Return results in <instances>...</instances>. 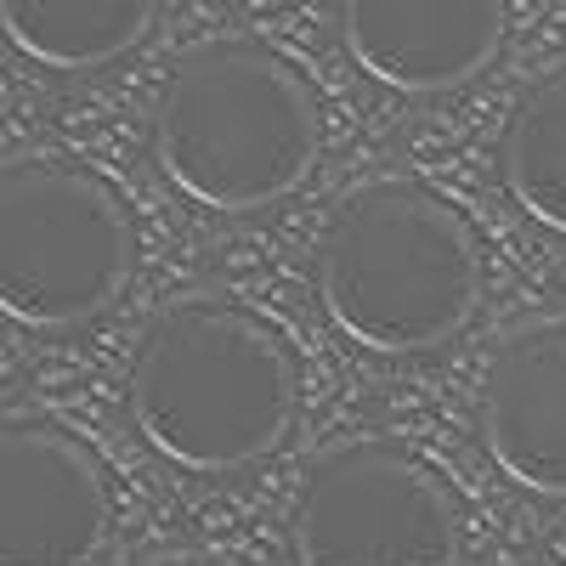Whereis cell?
<instances>
[{
    "label": "cell",
    "instance_id": "cell-9",
    "mask_svg": "<svg viewBox=\"0 0 566 566\" xmlns=\"http://www.w3.org/2000/svg\"><path fill=\"white\" fill-rule=\"evenodd\" d=\"M159 0H0V29L18 57L85 74L148 40Z\"/></svg>",
    "mask_w": 566,
    "mask_h": 566
},
{
    "label": "cell",
    "instance_id": "cell-3",
    "mask_svg": "<svg viewBox=\"0 0 566 566\" xmlns=\"http://www.w3.org/2000/svg\"><path fill=\"white\" fill-rule=\"evenodd\" d=\"M317 97L261 40H210L165 74L148 148L187 205L221 216L290 199L317 159Z\"/></svg>",
    "mask_w": 566,
    "mask_h": 566
},
{
    "label": "cell",
    "instance_id": "cell-1",
    "mask_svg": "<svg viewBox=\"0 0 566 566\" xmlns=\"http://www.w3.org/2000/svg\"><path fill=\"white\" fill-rule=\"evenodd\" d=\"M301 413V363L277 328L239 301L165 306L130 357V419L159 459L227 476L266 459Z\"/></svg>",
    "mask_w": 566,
    "mask_h": 566
},
{
    "label": "cell",
    "instance_id": "cell-11",
    "mask_svg": "<svg viewBox=\"0 0 566 566\" xmlns=\"http://www.w3.org/2000/svg\"><path fill=\"white\" fill-rule=\"evenodd\" d=\"M148 566H266L261 555H244V549H170Z\"/></svg>",
    "mask_w": 566,
    "mask_h": 566
},
{
    "label": "cell",
    "instance_id": "cell-4",
    "mask_svg": "<svg viewBox=\"0 0 566 566\" xmlns=\"http://www.w3.org/2000/svg\"><path fill=\"white\" fill-rule=\"evenodd\" d=\"M136 232L119 193L63 154L0 165V312L34 335L103 317L130 283Z\"/></svg>",
    "mask_w": 566,
    "mask_h": 566
},
{
    "label": "cell",
    "instance_id": "cell-8",
    "mask_svg": "<svg viewBox=\"0 0 566 566\" xmlns=\"http://www.w3.org/2000/svg\"><path fill=\"white\" fill-rule=\"evenodd\" d=\"M504 18L510 0H340V45L374 85L437 97L499 57Z\"/></svg>",
    "mask_w": 566,
    "mask_h": 566
},
{
    "label": "cell",
    "instance_id": "cell-10",
    "mask_svg": "<svg viewBox=\"0 0 566 566\" xmlns=\"http://www.w3.org/2000/svg\"><path fill=\"white\" fill-rule=\"evenodd\" d=\"M499 176L515 210L566 239V63L515 97L499 136Z\"/></svg>",
    "mask_w": 566,
    "mask_h": 566
},
{
    "label": "cell",
    "instance_id": "cell-5",
    "mask_svg": "<svg viewBox=\"0 0 566 566\" xmlns=\"http://www.w3.org/2000/svg\"><path fill=\"white\" fill-rule=\"evenodd\" d=\"M290 538L301 566H459V504L413 448L357 437L312 459Z\"/></svg>",
    "mask_w": 566,
    "mask_h": 566
},
{
    "label": "cell",
    "instance_id": "cell-2",
    "mask_svg": "<svg viewBox=\"0 0 566 566\" xmlns=\"http://www.w3.org/2000/svg\"><path fill=\"white\" fill-rule=\"evenodd\" d=\"M482 239L437 187L380 176L328 210L317 232V301L363 352H431L482 306Z\"/></svg>",
    "mask_w": 566,
    "mask_h": 566
},
{
    "label": "cell",
    "instance_id": "cell-6",
    "mask_svg": "<svg viewBox=\"0 0 566 566\" xmlns=\"http://www.w3.org/2000/svg\"><path fill=\"white\" fill-rule=\"evenodd\" d=\"M114 533L103 459L69 424L7 413L0 424V566H91Z\"/></svg>",
    "mask_w": 566,
    "mask_h": 566
},
{
    "label": "cell",
    "instance_id": "cell-7",
    "mask_svg": "<svg viewBox=\"0 0 566 566\" xmlns=\"http://www.w3.org/2000/svg\"><path fill=\"white\" fill-rule=\"evenodd\" d=\"M476 431L499 476L566 499V317L515 323L476 380Z\"/></svg>",
    "mask_w": 566,
    "mask_h": 566
}]
</instances>
